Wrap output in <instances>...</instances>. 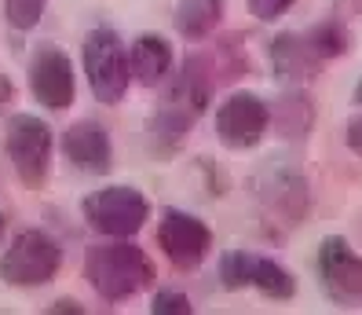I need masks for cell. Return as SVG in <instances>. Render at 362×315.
<instances>
[{"label":"cell","mask_w":362,"mask_h":315,"mask_svg":"<svg viewBox=\"0 0 362 315\" xmlns=\"http://www.w3.org/2000/svg\"><path fill=\"white\" fill-rule=\"evenodd\" d=\"M348 8H355V11H362V0H344Z\"/></svg>","instance_id":"25"},{"label":"cell","mask_w":362,"mask_h":315,"mask_svg":"<svg viewBox=\"0 0 362 315\" xmlns=\"http://www.w3.org/2000/svg\"><path fill=\"white\" fill-rule=\"evenodd\" d=\"M173 45L161 33H139L129 48V67H132V81L146 88H158L173 77Z\"/></svg>","instance_id":"12"},{"label":"cell","mask_w":362,"mask_h":315,"mask_svg":"<svg viewBox=\"0 0 362 315\" xmlns=\"http://www.w3.org/2000/svg\"><path fill=\"white\" fill-rule=\"evenodd\" d=\"M355 103L362 107V77H358V85H355Z\"/></svg>","instance_id":"24"},{"label":"cell","mask_w":362,"mask_h":315,"mask_svg":"<svg viewBox=\"0 0 362 315\" xmlns=\"http://www.w3.org/2000/svg\"><path fill=\"white\" fill-rule=\"evenodd\" d=\"M62 268V246L45 231H23L15 242L0 253V279L18 290L45 286Z\"/></svg>","instance_id":"4"},{"label":"cell","mask_w":362,"mask_h":315,"mask_svg":"<svg viewBox=\"0 0 362 315\" xmlns=\"http://www.w3.org/2000/svg\"><path fill=\"white\" fill-rule=\"evenodd\" d=\"M62 154L70 158L74 169L88 176H106L114 169V143L110 132L99 121H77L62 132Z\"/></svg>","instance_id":"10"},{"label":"cell","mask_w":362,"mask_h":315,"mask_svg":"<svg viewBox=\"0 0 362 315\" xmlns=\"http://www.w3.org/2000/svg\"><path fill=\"white\" fill-rule=\"evenodd\" d=\"M151 311L154 315H190L194 304H190V297L183 290H158L151 301Z\"/></svg>","instance_id":"19"},{"label":"cell","mask_w":362,"mask_h":315,"mask_svg":"<svg viewBox=\"0 0 362 315\" xmlns=\"http://www.w3.org/2000/svg\"><path fill=\"white\" fill-rule=\"evenodd\" d=\"M48 311H52V315H81L84 308H81L77 301H70V297H62V301H55Z\"/></svg>","instance_id":"22"},{"label":"cell","mask_w":362,"mask_h":315,"mask_svg":"<svg viewBox=\"0 0 362 315\" xmlns=\"http://www.w3.org/2000/svg\"><path fill=\"white\" fill-rule=\"evenodd\" d=\"M271 70L274 77H282L286 85H304V81L318 77V67H322V59H318L308 45V37L300 33H279L271 40Z\"/></svg>","instance_id":"11"},{"label":"cell","mask_w":362,"mask_h":315,"mask_svg":"<svg viewBox=\"0 0 362 315\" xmlns=\"http://www.w3.org/2000/svg\"><path fill=\"white\" fill-rule=\"evenodd\" d=\"M348 147H351L355 154H362V114H355L348 121Z\"/></svg>","instance_id":"21"},{"label":"cell","mask_w":362,"mask_h":315,"mask_svg":"<svg viewBox=\"0 0 362 315\" xmlns=\"http://www.w3.org/2000/svg\"><path fill=\"white\" fill-rule=\"evenodd\" d=\"M48 11V0H4V15H8V23L11 30H33L40 18H45Z\"/></svg>","instance_id":"18"},{"label":"cell","mask_w":362,"mask_h":315,"mask_svg":"<svg viewBox=\"0 0 362 315\" xmlns=\"http://www.w3.org/2000/svg\"><path fill=\"white\" fill-rule=\"evenodd\" d=\"M296 4V0H245L249 15L257 18V23H279V18Z\"/></svg>","instance_id":"20"},{"label":"cell","mask_w":362,"mask_h":315,"mask_svg":"<svg viewBox=\"0 0 362 315\" xmlns=\"http://www.w3.org/2000/svg\"><path fill=\"white\" fill-rule=\"evenodd\" d=\"M318 282L322 293L337 308H358L362 304V257L344 235H326L315 253Z\"/></svg>","instance_id":"6"},{"label":"cell","mask_w":362,"mask_h":315,"mask_svg":"<svg viewBox=\"0 0 362 315\" xmlns=\"http://www.w3.org/2000/svg\"><path fill=\"white\" fill-rule=\"evenodd\" d=\"M30 92L40 107L48 110H66L74 96H77V77H74V62L70 55L55 48V45H45L37 48L33 59H30Z\"/></svg>","instance_id":"9"},{"label":"cell","mask_w":362,"mask_h":315,"mask_svg":"<svg viewBox=\"0 0 362 315\" xmlns=\"http://www.w3.org/2000/svg\"><path fill=\"white\" fill-rule=\"evenodd\" d=\"M252 260H257V253H249V249H227L220 257V286L223 290H245L252 279Z\"/></svg>","instance_id":"17"},{"label":"cell","mask_w":362,"mask_h":315,"mask_svg":"<svg viewBox=\"0 0 362 315\" xmlns=\"http://www.w3.org/2000/svg\"><path fill=\"white\" fill-rule=\"evenodd\" d=\"M158 246L176 271H198L212 249V227L187 209H165L158 220Z\"/></svg>","instance_id":"8"},{"label":"cell","mask_w":362,"mask_h":315,"mask_svg":"<svg viewBox=\"0 0 362 315\" xmlns=\"http://www.w3.org/2000/svg\"><path fill=\"white\" fill-rule=\"evenodd\" d=\"M84 279L106 304H121L139 290L154 286L158 268L129 239H106L84 253Z\"/></svg>","instance_id":"1"},{"label":"cell","mask_w":362,"mask_h":315,"mask_svg":"<svg viewBox=\"0 0 362 315\" xmlns=\"http://www.w3.org/2000/svg\"><path fill=\"white\" fill-rule=\"evenodd\" d=\"M223 8H227V0H180L176 11H173L176 33L187 37V40L212 37L223 23Z\"/></svg>","instance_id":"13"},{"label":"cell","mask_w":362,"mask_h":315,"mask_svg":"<svg viewBox=\"0 0 362 315\" xmlns=\"http://www.w3.org/2000/svg\"><path fill=\"white\" fill-rule=\"evenodd\" d=\"M279 121H282V136L289 139H304L308 129L315 125V110H311V99L308 96H282L279 103Z\"/></svg>","instance_id":"16"},{"label":"cell","mask_w":362,"mask_h":315,"mask_svg":"<svg viewBox=\"0 0 362 315\" xmlns=\"http://www.w3.org/2000/svg\"><path fill=\"white\" fill-rule=\"evenodd\" d=\"M81 67L88 77V88L99 103L117 107L132 85V67H129V48L121 45V37L114 30H92L81 45Z\"/></svg>","instance_id":"3"},{"label":"cell","mask_w":362,"mask_h":315,"mask_svg":"<svg viewBox=\"0 0 362 315\" xmlns=\"http://www.w3.org/2000/svg\"><path fill=\"white\" fill-rule=\"evenodd\" d=\"M271 129V107L257 92H227L216 107V139L227 151H252Z\"/></svg>","instance_id":"7"},{"label":"cell","mask_w":362,"mask_h":315,"mask_svg":"<svg viewBox=\"0 0 362 315\" xmlns=\"http://www.w3.org/2000/svg\"><path fill=\"white\" fill-rule=\"evenodd\" d=\"M11 99V85H8V77H0V107Z\"/></svg>","instance_id":"23"},{"label":"cell","mask_w":362,"mask_h":315,"mask_svg":"<svg viewBox=\"0 0 362 315\" xmlns=\"http://www.w3.org/2000/svg\"><path fill=\"white\" fill-rule=\"evenodd\" d=\"M304 37H308L311 52H315L318 59H322V62L340 59V55L348 52V45H351V40H348V26L340 23V18H322V23L311 26Z\"/></svg>","instance_id":"15"},{"label":"cell","mask_w":362,"mask_h":315,"mask_svg":"<svg viewBox=\"0 0 362 315\" xmlns=\"http://www.w3.org/2000/svg\"><path fill=\"white\" fill-rule=\"evenodd\" d=\"M252 290H260L264 297L271 301H289L293 293H296V279H293V271L279 260H271V257H260L252 260V279H249Z\"/></svg>","instance_id":"14"},{"label":"cell","mask_w":362,"mask_h":315,"mask_svg":"<svg viewBox=\"0 0 362 315\" xmlns=\"http://www.w3.org/2000/svg\"><path fill=\"white\" fill-rule=\"evenodd\" d=\"M4 151L23 187L40 191L52 173V129L33 114H15L4 132Z\"/></svg>","instance_id":"5"},{"label":"cell","mask_w":362,"mask_h":315,"mask_svg":"<svg viewBox=\"0 0 362 315\" xmlns=\"http://www.w3.org/2000/svg\"><path fill=\"white\" fill-rule=\"evenodd\" d=\"M81 217L103 239H132L151 220V198L129 183L99 187L81 202Z\"/></svg>","instance_id":"2"}]
</instances>
